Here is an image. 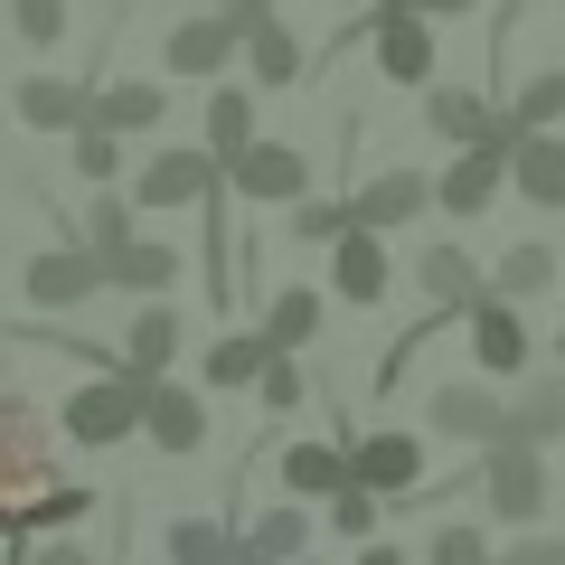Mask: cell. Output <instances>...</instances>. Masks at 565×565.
Listing matches in <instances>:
<instances>
[{
	"mask_svg": "<svg viewBox=\"0 0 565 565\" xmlns=\"http://www.w3.org/2000/svg\"><path fill=\"white\" fill-rule=\"evenodd\" d=\"M57 434H66V444H85V452L132 444V434H141V377H122V367H95V377H85L76 396L57 405Z\"/></svg>",
	"mask_w": 565,
	"mask_h": 565,
	"instance_id": "cell-2",
	"label": "cell"
},
{
	"mask_svg": "<svg viewBox=\"0 0 565 565\" xmlns=\"http://www.w3.org/2000/svg\"><path fill=\"white\" fill-rule=\"evenodd\" d=\"M122 245H132V199H95V207H85V255L114 264Z\"/></svg>",
	"mask_w": 565,
	"mask_h": 565,
	"instance_id": "cell-36",
	"label": "cell"
},
{
	"mask_svg": "<svg viewBox=\"0 0 565 565\" xmlns=\"http://www.w3.org/2000/svg\"><path fill=\"white\" fill-rule=\"evenodd\" d=\"M509 444H565V367H546V377H527L519 396H509Z\"/></svg>",
	"mask_w": 565,
	"mask_h": 565,
	"instance_id": "cell-23",
	"label": "cell"
},
{
	"mask_svg": "<svg viewBox=\"0 0 565 565\" xmlns=\"http://www.w3.org/2000/svg\"><path fill=\"white\" fill-rule=\"evenodd\" d=\"M509 189L527 207H565V132H519L509 151Z\"/></svg>",
	"mask_w": 565,
	"mask_h": 565,
	"instance_id": "cell-20",
	"label": "cell"
},
{
	"mask_svg": "<svg viewBox=\"0 0 565 565\" xmlns=\"http://www.w3.org/2000/svg\"><path fill=\"white\" fill-rule=\"evenodd\" d=\"M359 10H386V0H359Z\"/></svg>",
	"mask_w": 565,
	"mask_h": 565,
	"instance_id": "cell-46",
	"label": "cell"
},
{
	"mask_svg": "<svg viewBox=\"0 0 565 565\" xmlns=\"http://www.w3.org/2000/svg\"><path fill=\"white\" fill-rule=\"evenodd\" d=\"M556 122H565V66H537L509 95V132H556Z\"/></svg>",
	"mask_w": 565,
	"mask_h": 565,
	"instance_id": "cell-32",
	"label": "cell"
},
{
	"mask_svg": "<svg viewBox=\"0 0 565 565\" xmlns=\"http://www.w3.org/2000/svg\"><path fill=\"white\" fill-rule=\"evenodd\" d=\"M556 359H565V330H556Z\"/></svg>",
	"mask_w": 565,
	"mask_h": 565,
	"instance_id": "cell-47",
	"label": "cell"
},
{
	"mask_svg": "<svg viewBox=\"0 0 565 565\" xmlns=\"http://www.w3.org/2000/svg\"><path fill=\"white\" fill-rule=\"evenodd\" d=\"M359 565H405V556H396V546H377V537H367V546H359Z\"/></svg>",
	"mask_w": 565,
	"mask_h": 565,
	"instance_id": "cell-44",
	"label": "cell"
},
{
	"mask_svg": "<svg viewBox=\"0 0 565 565\" xmlns=\"http://www.w3.org/2000/svg\"><path fill=\"white\" fill-rule=\"evenodd\" d=\"M10 29H20L29 47H57L66 39V0H10Z\"/></svg>",
	"mask_w": 565,
	"mask_h": 565,
	"instance_id": "cell-39",
	"label": "cell"
},
{
	"mask_svg": "<svg viewBox=\"0 0 565 565\" xmlns=\"http://www.w3.org/2000/svg\"><path fill=\"white\" fill-rule=\"evenodd\" d=\"M85 122H104V132H122V141H132V132H161L170 95L151 76H114V85H95V114H85Z\"/></svg>",
	"mask_w": 565,
	"mask_h": 565,
	"instance_id": "cell-18",
	"label": "cell"
},
{
	"mask_svg": "<svg viewBox=\"0 0 565 565\" xmlns=\"http://www.w3.org/2000/svg\"><path fill=\"white\" fill-rule=\"evenodd\" d=\"M104 282H114V292H132V302H170V282H180V245L132 236L114 264H104Z\"/></svg>",
	"mask_w": 565,
	"mask_h": 565,
	"instance_id": "cell-21",
	"label": "cell"
},
{
	"mask_svg": "<svg viewBox=\"0 0 565 565\" xmlns=\"http://www.w3.org/2000/svg\"><path fill=\"white\" fill-rule=\"evenodd\" d=\"M141 434H151V452H170V462L207 452V396L189 377H151L141 386Z\"/></svg>",
	"mask_w": 565,
	"mask_h": 565,
	"instance_id": "cell-11",
	"label": "cell"
},
{
	"mask_svg": "<svg viewBox=\"0 0 565 565\" xmlns=\"http://www.w3.org/2000/svg\"><path fill=\"white\" fill-rule=\"evenodd\" d=\"M349 481L377 490V500H415L424 490V434H396V424L349 434Z\"/></svg>",
	"mask_w": 565,
	"mask_h": 565,
	"instance_id": "cell-9",
	"label": "cell"
},
{
	"mask_svg": "<svg viewBox=\"0 0 565 565\" xmlns=\"http://www.w3.org/2000/svg\"><path fill=\"white\" fill-rule=\"evenodd\" d=\"M302 546H311V500H274V509L236 537V556H245V565H292Z\"/></svg>",
	"mask_w": 565,
	"mask_h": 565,
	"instance_id": "cell-25",
	"label": "cell"
},
{
	"mask_svg": "<svg viewBox=\"0 0 565 565\" xmlns=\"http://www.w3.org/2000/svg\"><path fill=\"white\" fill-rule=\"evenodd\" d=\"M236 10H282V0H236Z\"/></svg>",
	"mask_w": 565,
	"mask_h": 565,
	"instance_id": "cell-45",
	"label": "cell"
},
{
	"mask_svg": "<svg viewBox=\"0 0 565 565\" xmlns=\"http://www.w3.org/2000/svg\"><path fill=\"white\" fill-rule=\"evenodd\" d=\"M161 546H170V565H236V537H226V519H170L161 527Z\"/></svg>",
	"mask_w": 565,
	"mask_h": 565,
	"instance_id": "cell-30",
	"label": "cell"
},
{
	"mask_svg": "<svg viewBox=\"0 0 565 565\" xmlns=\"http://www.w3.org/2000/svg\"><path fill=\"white\" fill-rule=\"evenodd\" d=\"M180 340H189V321L170 302H141L132 311V330H122V377H170V359H180Z\"/></svg>",
	"mask_w": 565,
	"mask_h": 565,
	"instance_id": "cell-16",
	"label": "cell"
},
{
	"mask_svg": "<svg viewBox=\"0 0 565 565\" xmlns=\"http://www.w3.org/2000/svg\"><path fill=\"white\" fill-rule=\"evenodd\" d=\"M245 141H255V95H245V85H207V151L236 161Z\"/></svg>",
	"mask_w": 565,
	"mask_h": 565,
	"instance_id": "cell-31",
	"label": "cell"
},
{
	"mask_svg": "<svg viewBox=\"0 0 565 565\" xmlns=\"http://www.w3.org/2000/svg\"><path fill=\"white\" fill-rule=\"evenodd\" d=\"M255 396H264V415H292V405H302V367L274 349V359H264V377H255Z\"/></svg>",
	"mask_w": 565,
	"mask_h": 565,
	"instance_id": "cell-40",
	"label": "cell"
},
{
	"mask_svg": "<svg viewBox=\"0 0 565 565\" xmlns=\"http://www.w3.org/2000/svg\"><path fill=\"white\" fill-rule=\"evenodd\" d=\"M462 321H471V359H481V377H519V367L537 359V340H527L519 302H500V292H481Z\"/></svg>",
	"mask_w": 565,
	"mask_h": 565,
	"instance_id": "cell-13",
	"label": "cell"
},
{
	"mask_svg": "<svg viewBox=\"0 0 565 565\" xmlns=\"http://www.w3.org/2000/svg\"><path fill=\"white\" fill-rule=\"evenodd\" d=\"M349 226H359L349 199H292V207H282V236H302V245H340Z\"/></svg>",
	"mask_w": 565,
	"mask_h": 565,
	"instance_id": "cell-34",
	"label": "cell"
},
{
	"mask_svg": "<svg viewBox=\"0 0 565 565\" xmlns=\"http://www.w3.org/2000/svg\"><path fill=\"white\" fill-rule=\"evenodd\" d=\"M29 546V565H104V556H85L76 537H20Z\"/></svg>",
	"mask_w": 565,
	"mask_h": 565,
	"instance_id": "cell-42",
	"label": "cell"
},
{
	"mask_svg": "<svg viewBox=\"0 0 565 565\" xmlns=\"http://www.w3.org/2000/svg\"><path fill=\"white\" fill-rule=\"evenodd\" d=\"M500 565H565V537H527V527H519Z\"/></svg>",
	"mask_w": 565,
	"mask_h": 565,
	"instance_id": "cell-41",
	"label": "cell"
},
{
	"mask_svg": "<svg viewBox=\"0 0 565 565\" xmlns=\"http://www.w3.org/2000/svg\"><path fill=\"white\" fill-rule=\"evenodd\" d=\"M264 359H274V340H264V330H226V340H207V359H199V396L255 386V377H264Z\"/></svg>",
	"mask_w": 565,
	"mask_h": 565,
	"instance_id": "cell-27",
	"label": "cell"
},
{
	"mask_svg": "<svg viewBox=\"0 0 565 565\" xmlns=\"http://www.w3.org/2000/svg\"><path fill=\"white\" fill-rule=\"evenodd\" d=\"M85 509H95V490H85V481H47L39 500L20 509V537H66V527H76Z\"/></svg>",
	"mask_w": 565,
	"mask_h": 565,
	"instance_id": "cell-33",
	"label": "cell"
},
{
	"mask_svg": "<svg viewBox=\"0 0 565 565\" xmlns=\"http://www.w3.org/2000/svg\"><path fill=\"white\" fill-rule=\"evenodd\" d=\"M292 565H311V556H292Z\"/></svg>",
	"mask_w": 565,
	"mask_h": 565,
	"instance_id": "cell-48",
	"label": "cell"
},
{
	"mask_svg": "<svg viewBox=\"0 0 565 565\" xmlns=\"http://www.w3.org/2000/svg\"><path fill=\"white\" fill-rule=\"evenodd\" d=\"M57 481V452H47V424L29 396H0V537H20V509Z\"/></svg>",
	"mask_w": 565,
	"mask_h": 565,
	"instance_id": "cell-1",
	"label": "cell"
},
{
	"mask_svg": "<svg viewBox=\"0 0 565 565\" xmlns=\"http://www.w3.org/2000/svg\"><path fill=\"white\" fill-rule=\"evenodd\" d=\"M236 565H245V556H236Z\"/></svg>",
	"mask_w": 565,
	"mask_h": 565,
	"instance_id": "cell-49",
	"label": "cell"
},
{
	"mask_svg": "<svg viewBox=\"0 0 565 565\" xmlns=\"http://www.w3.org/2000/svg\"><path fill=\"white\" fill-rule=\"evenodd\" d=\"M490 292H500V302H537V292H556V245H509L500 255V274H490Z\"/></svg>",
	"mask_w": 565,
	"mask_h": 565,
	"instance_id": "cell-29",
	"label": "cell"
},
{
	"mask_svg": "<svg viewBox=\"0 0 565 565\" xmlns=\"http://www.w3.org/2000/svg\"><path fill=\"white\" fill-rule=\"evenodd\" d=\"M415 282H424V311H444V321H452V311H471V302L490 292V282H481V264H471L462 245H424Z\"/></svg>",
	"mask_w": 565,
	"mask_h": 565,
	"instance_id": "cell-19",
	"label": "cell"
},
{
	"mask_svg": "<svg viewBox=\"0 0 565 565\" xmlns=\"http://www.w3.org/2000/svg\"><path fill=\"white\" fill-rule=\"evenodd\" d=\"M236 57H245V10H236V0H217V10H199V20H180L161 39V66L189 76V85H217Z\"/></svg>",
	"mask_w": 565,
	"mask_h": 565,
	"instance_id": "cell-4",
	"label": "cell"
},
{
	"mask_svg": "<svg viewBox=\"0 0 565 565\" xmlns=\"http://www.w3.org/2000/svg\"><path fill=\"white\" fill-rule=\"evenodd\" d=\"M377 519H386V500H377V490H359V481H349L340 500H330V527H340L349 546H367V537H377Z\"/></svg>",
	"mask_w": 565,
	"mask_h": 565,
	"instance_id": "cell-37",
	"label": "cell"
},
{
	"mask_svg": "<svg viewBox=\"0 0 565 565\" xmlns=\"http://www.w3.org/2000/svg\"><path fill=\"white\" fill-rule=\"evenodd\" d=\"M66 161H76L85 180H114V170H122V132H104V122H76V132H66Z\"/></svg>",
	"mask_w": 565,
	"mask_h": 565,
	"instance_id": "cell-35",
	"label": "cell"
},
{
	"mask_svg": "<svg viewBox=\"0 0 565 565\" xmlns=\"http://www.w3.org/2000/svg\"><path fill=\"white\" fill-rule=\"evenodd\" d=\"M367 57H377V76L386 85H434V20H415V10H367Z\"/></svg>",
	"mask_w": 565,
	"mask_h": 565,
	"instance_id": "cell-12",
	"label": "cell"
},
{
	"mask_svg": "<svg viewBox=\"0 0 565 565\" xmlns=\"http://www.w3.org/2000/svg\"><path fill=\"white\" fill-rule=\"evenodd\" d=\"M509 151H519V132H509V114H500V132H490V141L452 151V170L434 180V207H444V217H490V207L509 199Z\"/></svg>",
	"mask_w": 565,
	"mask_h": 565,
	"instance_id": "cell-3",
	"label": "cell"
},
{
	"mask_svg": "<svg viewBox=\"0 0 565 565\" xmlns=\"http://www.w3.org/2000/svg\"><path fill=\"white\" fill-rule=\"evenodd\" d=\"M245 66H255V85H292L302 76V39H292L282 10H245Z\"/></svg>",
	"mask_w": 565,
	"mask_h": 565,
	"instance_id": "cell-26",
	"label": "cell"
},
{
	"mask_svg": "<svg viewBox=\"0 0 565 565\" xmlns=\"http://www.w3.org/2000/svg\"><path fill=\"white\" fill-rule=\"evenodd\" d=\"M226 199H245V207H292V199H311V151L255 132L236 161H226Z\"/></svg>",
	"mask_w": 565,
	"mask_h": 565,
	"instance_id": "cell-5",
	"label": "cell"
},
{
	"mask_svg": "<svg viewBox=\"0 0 565 565\" xmlns=\"http://www.w3.org/2000/svg\"><path fill=\"white\" fill-rule=\"evenodd\" d=\"M424 565H500V556H490L481 527H434V537H424Z\"/></svg>",
	"mask_w": 565,
	"mask_h": 565,
	"instance_id": "cell-38",
	"label": "cell"
},
{
	"mask_svg": "<svg viewBox=\"0 0 565 565\" xmlns=\"http://www.w3.org/2000/svg\"><path fill=\"white\" fill-rule=\"evenodd\" d=\"M349 207H359L367 236H386V226H415L424 207H434V180H424V170H377L367 189H349Z\"/></svg>",
	"mask_w": 565,
	"mask_h": 565,
	"instance_id": "cell-15",
	"label": "cell"
},
{
	"mask_svg": "<svg viewBox=\"0 0 565 565\" xmlns=\"http://www.w3.org/2000/svg\"><path fill=\"white\" fill-rule=\"evenodd\" d=\"M349 490V444H282V500H340Z\"/></svg>",
	"mask_w": 565,
	"mask_h": 565,
	"instance_id": "cell-24",
	"label": "cell"
},
{
	"mask_svg": "<svg viewBox=\"0 0 565 565\" xmlns=\"http://www.w3.org/2000/svg\"><path fill=\"white\" fill-rule=\"evenodd\" d=\"M20 292H29V311H39V321H57V311L114 292V282H104V255H85V245H39V255H29V274H20Z\"/></svg>",
	"mask_w": 565,
	"mask_h": 565,
	"instance_id": "cell-6",
	"label": "cell"
},
{
	"mask_svg": "<svg viewBox=\"0 0 565 565\" xmlns=\"http://www.w3.org/2000/svg\"><path fill=\"white\" fill-rule=\"evenodd\" d=\"M396 10H415V20L444 29V20H462V10H481V0H396Z\"/></svg>",
	"mask_w": 565,
	"mask_h": 565,
	"instance_id": "cell-43",
	"label": "cell"
},
{
	"mask_svg": "<svg viewBox=\"0 0 565 565\" xmlns=\"http://www.w3.org/2000/svg\"><path fill=\"white\" fill-rule=\"evenodd\" d=\"M424 132L434 141H452V151H471V141H490L500 132V114H490L471 85H424Z\"/></svg>",
	"mask_w": 565,
	"mask_h": 565,
	"instance_id": "cell-22",
	"label": "cell"
},
{
	"mask_svg": "<svg viewBox=\"0 0 565 565\" xmlns=\"http://www.w3.org/2000/svg\"><path fill=\"white\" fill-rule=\"evenodd\" d=\"M207 189H226V161L207 151V141H170V151H151L132 180V207H199Z\"/></svg>",
	"mask_w": 565,
	"mask_h": 565,
	"instance_id": "cell-7",
	"label": "cell"
},
{
	"mask_svg": "<svg viewBox=\"0 0 565 565\" xmlns=\"http://www.w3.org/2000/svg\"><path fill=\"white\" fill-rule=\"evenodd\" d=\"M424 434L490 452V444L509 434V396H500V386H481V377H452V386H434V415H424Z\"/></svg>",
	"mask_w": 565,
	"mask_h": 565,
	"instance_id": "cell-10",
	"label": "cell"
},
{
	"mask_svg": "<svg viewBox=\"0 0 565 565\" xmlns=\"http://www.w3.org/2000/svg\"><path fill=\"white\" fill-rule=\"evenodd\" d=\"M264 340L292 359V349H311L321 340V292L311 282H274V302H264Z\"/></svg>",
	"mask_w": 565,
	"mask_h": 565,
	"instance_id": "cell-28",
	"label": "cell"
},
{
	"mask_svg": "<svg viewBox=\"0 0 565 565\" xmlns=\"http://www.w3.org/2000/svg\"><path fill=\"white\" fill-rule=\"evenodd\" d=\"M330 292H340L349 311H377L386 292H396V274H386V236H367V226H349V236L330 245Z\"/></svg>",
	"mask_w": 565,
	"mask_h": 565,
	"instance_id": "cell-14",
	"label": "cell"
},
{
	"mask_svg": "<svg viewBox=\"0 0 565 565\" xmlns=\"http://www.w3.org/2000/svg\"><path fill=\"white\" fill-rule=\"evenodd\" d=\"M10 114H20L29 132H76V122L95 114V85H76V76H29L20 95H10Z\"/></svg>",
	"mask_w": 565,
	"mask_h": 565,
	"instance_id": "cell-17",
	"label": "cell"
},
{
	"mask_svg": "<svg viewBox=\"0 0 565 565\" xmlns=\"http://www.w3.org/2000/svg\"><path fill=\"white\" fill-rule=\"evenodd\" d=\"M481 500L500 509L509 527H537V509H546V452H537V444H509V434H500V444L481 452Z\"/></svg>",
	"mask_w": 565,
	"mask_h": 565,
	"instance_id": "cell-8",
	"label": "cell"
}]
</instances>
